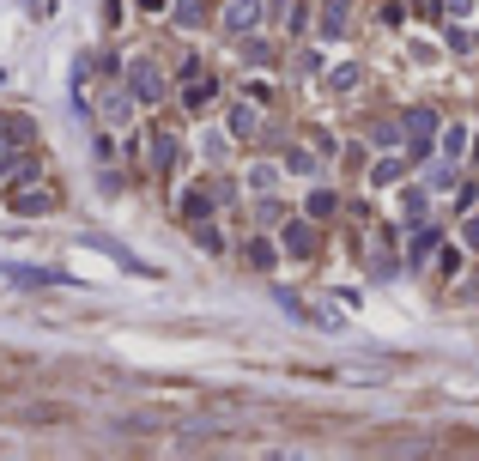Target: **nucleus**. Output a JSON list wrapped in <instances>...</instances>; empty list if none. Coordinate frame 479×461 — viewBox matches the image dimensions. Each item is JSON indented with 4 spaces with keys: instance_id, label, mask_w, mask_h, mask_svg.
<instances>
[{
    "instance_id": "nucleus-1",
    "label": "nucleus",
    "mask_w": 479,
    "mask_h": 461,
    "mask_svg": "<svg viewBox=\"0 0 479 461\" xmlns=\"http://www.w3.org/2000/svg\"><path fill=\"white\" fill-rule=\"evenodd\" d=\"M128 92H134L140 103H158L164 98V73L152 61H128Z\"/></svg>"
},
{
    "instance_id": "nucleus-2",
    "label": "nucleus",
    "mask_w": 479,
    "mask_h": 461,
    "mask_svg": "<svg viewBox=\"0 0 479 461\" xmlns=\"http://www.w3.org/2000/svg\"><path fill=\"white\" fill-rule=\"evenodd\" d=\"M6 200H12V213H25V219H36V213H49V206H55V195H49L43 182H31V176H25Z\"/></svg>"
},
{
    "instance_id": "nucleus-3",
    "label": "nucleus",
    "mask_w": 479,
    "mask_h": 461,
    "mask_svg": "<svg viewBox=\"0 0 479 461\" xmlns=\"http://www.w3.org/2000/svg\"><path fill=\"white\" fill-rule=\"evenodd\" d=\"M212 98H219V79H212V73H195V67H188V79H182V103H188V109H206Z\"/></svg>"
},
{
    "instance_id": "nucleus-4",
    "label": "nucleus",
    "mask_w": 479,
    "mask_h": 461,
    "mask_svg": "<svg viewBox=\"0 0 479 461\" xmlns=\"http://www.w3.org/2000/svg\"><path fill=\"white\" fill-rule=\"evenodd\" d=\"M279 249L285 255H315V225L309 219H291V225L279 230Z\"/></svg>"
},
{
    "instance_id": "nucleus-5",
    "label": "nucleus",
    "mask_w": 479,
    "mask_h": 461,
    "mask_svg": "<svg viewBox=\"0 0 479 461\" xmlns=\"http://www.w3.org/2000/svg\"><path fill=\"white\" fill-rule=\"evenodd\" d=\"M401 128L412 133V152H425V140L437 133V109H407V122Z\"/></svg>"
},
{
    "instance_id": "nucleus-6",
    "label": "nucleus",
    "mask_w": 479,
    "mask_h": 461,
    "mask_svg": "<svg viewBox=\"0 0 479 461\" xmlns=\"http://www.w3.org/2000/svg\"><path fill=\"white\" fill-rule=\"evenodd\" d=\"M255 19H261V0H231V6H225V25H231V31H249Z\"/></svg>"
},
{
    "instance_id": "nucleus-7",
    "label": "nucleus",
    "mask_w": 479,
    "mask_h": 461,
    "mask_svg": "<svg viewBox=\"0 0 479 461\" xmlns=\"http://www.w3.org/2000/svg\"><path fill=\"white\" fill-rule=\"evenodd\" d=\"M146 152H152V170H171L176 165V133H152Z\"/></svg>"
},
{
    "instance_id": "nucleus-8",
    "label": "nucleus",
    "mask_w": 479,
    "mask_h": 461,
    "mask_svg": "<svg viewBox=\"0 0 479 461\" xmlns=\"http://www.w3.org/2000/svg\"><path fill=\"white\" fill-rule=\"evenodd\" d=\"M255 128H261V116H255L249 103H237V109H231V133H237V140H255Z\"/></svg>"
},
{
    "instance_id": "nucleus-9",
    "label": "nucleus",
    "mask_w": 479,
    "mask_h": 461,
    "mask_svg": "<svg viewBox=\"0 0 479 461\" xmlns=\"http://www.w3.org/2000/svg\"><path fill=\"white\" fill-rule=\"evenodd\" d=\"M346 31V0H328L322 6V36H340Z\"/></svg>"
},
{
    "instance_id": "nucleus-10",
    "label": "nucleus",
    "mask_w": 479,
    "mask_h": 461,
    "mask_svg": "<svg viewBox=\"0 0 479 461\" xmlns=\"http://www.w3.org/2000/svg\"><path fill=\"white\" fill-rule=\"evenodd\" d=\"M206 213H212V195H206V189L182 195V219H188V225H195V219H206Z\"/></svg>"
},
{
    "instance_id": "nucleus-11",
    "label": "nucleus",
    "mask_w": 479,
    "mask_h": 461,
    "mask_svg": "<svg viewBox=\"0 0 479 461\" xmlns=\"http://www.w3.org/2000/svg\"><path fill=\"white\" fill-rule=\"evenodd\" d=\"M334 213H340L334 189H315V195H309V219H334Z\"/></svg>"
},
{
    "instance_id": "nucleus-12",
    "label": "nucleus",
    "mask_w": 479,
    "mask_h": 461,
    "mask_svg": "<svg viewBox=\"0 0 479 461\" xmlns=\"http://www.w3.org/2000/svg\"><path fill=\"white\" fill-rule=\"evenodd\" d=\"M274 182H279L274 165H255V170H249V189H255V195H274Z\"/></svg>"
},
{
    "instance_id": "nucleus-13",
    "label": "nucleus",
    "mask_w": 479,
    "mask_h": 461,
    "mask_svg": "<svg viewBox=\"0 0 479 461\" xmlns=\"http://www.w3.org/2000/svg\"><path fill=\"white\" fill-rule=\"evenodd\" d=\"M401 176V158H382V165H371V189H388Z\"/></svg>"
},
{
    "instance_id": "nucleus-14",
    "label": "nucleus",
    "mask_w": 479,
    "mask_h": 461,
    "mask_svg": "<svg viewBox=\"0 0 479 461\" xmlns=\"http://www.w3.org/2000/svg\"><path fill=\"white\" fill-rule=\"evenodd\" d=\"M461 152H467V128H449V133H443V158L455 165Z\"/></svg>"
},
{
    "instance_id": "nucleus-15",
    "label": "nucleus",
    "mask_w": 479,
    "mask_h": 461,
    "mask_svg": "<svg viewBox=\"0 0 479 461\" xmlns=\"http://www.w3.org/2000/svg\"><path fill=\"white\" fill-rule=\"evenodd\" d=\"M358 79H364L358 67H334V73H328V92H346V85H358Z\"/></svg>"
},
{
    "instance_id": "nucleus-16",
    "label": "nucleus",
    "mask_w": 479,
    "mask_h": 461,
    "mask_svg": "<svg viewBox=\"0 0 479 461\" xmlns=\"http://www.w3.org/2000/svg\"><path fill=\"white\" fill-rule=\"evenodd\" d=\"M243 255H249V267H274V243H249V249H243Z\"/></svg>"
},
{
    "instance_id": "nucleus-17",
    "label": "nucleus",
    "mask_w": 479,
    "mask_h": 461,
    "mask_svg": "<svg viewBox=\"0 0 479 461\" xmlns=\"http://www.w3.org/2000/svg\"><path fill=\"white\" fill-rule=\"evenodd\" d=\"M176 25H201V0H182L176 6Z\"/></svg>"
},
{
    "instance_id": "nucleus-18",
    "label": "nucleus",
    "mask_w": 479,
    "mask_h": 461,
    "mask_svg": "<svg viewBox=\"0 0 479 461\" xmlns=\"http://www.w3.org/2000/svg\"><path fill=\"white\" fill-rule=\"evenodd\" d=\"M243 55H249V61H274V49H267L261 36H249V43H243Z\"/></svg>"
},
{
    "instance_id": "nucleus-19",
    "label": "nucleus",
    "mask_w": 479,
    "mask_h": 461,
    "mask_svg": "<svg viewBox=\"0 0 479 461\" xmlns=\"http://www.w3.org/2000/svg\"><path fill=\"white\" fill-rule=\"evenodd\" d=\"M92 152H98V165H109V158H116V140H109V133H98V140H92Z\"/></svg>"
},
{
    "instance_id": "nucleus-20",
    "label": "nucleus",
    "mask_w": 479,
    "mask_h": 461,
    "mask_svg": "<svg viewBox=\"0 0 479 461\" xmlns=\"http://www.w3.org/2000/svg\"><path fill=\"white\" fill-rule=\"evenodd\" d=\"M461 243H467V249L479 255V219H467V225H461Z\"/></svg>"
},
{
    "instance_id": "nucleus-21",
    "label": "nucleus",
    "mask_w": 479,
    "mask_h": 461,
    "mask_svg": "<svg viewBox=\"0 0 479 461\" xmlns=\"http://www.w3.org/2000/svg\"><path fill=\"white\" fill-rule=\"evenodd\" d=\"M449 12H455V19H467V12H474V0H449Z\"/></svg>"
}]
</instances>
